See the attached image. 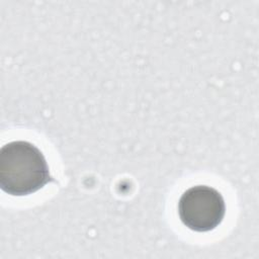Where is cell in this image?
Listing matches in <instances>:
<instances>
[{
	"mask_svg": "<svg viewBox=\"0 0 259 259\" xmlns=\"http://www.w3.org/2000/svg\"><path fill=\"white\" fill-rule=\"evenodd\" d=\"M53 181L41 151L27 141H13L0 149V187L13 196L32 194Z\"/></svg>",
	"mask_w": 259,
	"mask_h": 259,
	"instance_id": "1",
	"label": "cell"
},
{
	"mask_svg": "<svg viewBox=\"0 0 259 259\" xmlns=\"http://www.w3.org/2000/svg\"><path fill=\"white\" fill-rule=\"evenodd\" d=\"M226 214L225 199L220 191L208 185H195L186 189L178 201L181 223L197 233L218 228Z\"/></svg>",
	"mask_w": 259,
	"mask_h": 259,
	"instance_id": "2",
	"label": "cell"
}]
</instances>
